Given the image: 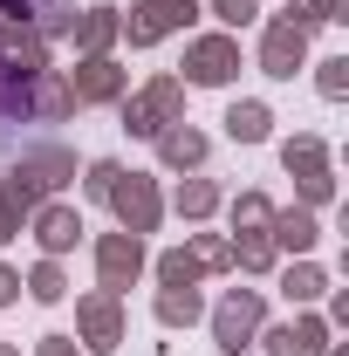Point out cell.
<instances>
[{
  "label": "cell",
  "mask_w": 349,
  "mask_h": 356,
  "mask_svg": "<svg viewBox=\"0 0 349 356\" xmlns=\"http://www.w3.org/2000/svg\"><path fill=\"white\" fill-rule=\"evenodd\" d=\"M28 7H55V0H0V14H28Z\"/></svg>",
  "instance_id": "6da1fadb"
}]
</instances>
